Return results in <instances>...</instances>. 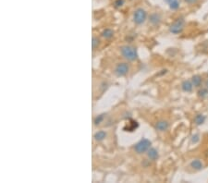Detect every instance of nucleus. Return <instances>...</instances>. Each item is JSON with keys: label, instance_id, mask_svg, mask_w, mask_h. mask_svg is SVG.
I'll use <instances>...</instances> for the list:
<instances>
[{"label": "nucleus", "instance_id": "obj_10", "mask_svg": "<svg viewBox=\"0 0 208 183\" xmlns=\"http://www.w3.org/2000/svg\"><path fill=\"white\" fill-rule=\"evenodd\" d=\"M191 167L195 169V170H201V169L203 168V163L201 162L199 159H195V160H192V163H191Z\"/></svg>", "mask_w": 208, "mask_h": 183}, {"label": "nucleus", "instance_id": "obj_1", "mask_svg": "<svg viewBox=\"0 0 208 183\" xmlns=\"http://www.w3.org/2000/svg\"><path fill=\"white\" fill-rule=\"evenodd\" d=\"M121 54L124 58L129 61H134L138 57L137 50L132 46H130V45H125V46L121 47Z\"/></svg>", "mask_w": 208, "mask_h": 183}, {"label": "nucleus", "instance_id": "obj_17", "mask_svg": "<svg viewBox=\"0 0 208 183\" xmlns=\"http://www.w3.org/2000/svg\"><path fill=\"white\" fill-rule=\"evenodd\" d=\"M100 44V41L97 37H93V40H92V46L93 49H95L96 47H98V45Z\"/></svg>", "mask_w": 208, "mask_h": 183}, {"label": "nucleus", "instance_id": "obj_24", "mask_svg": "<svg viewBox=\"0 0 208 183\" xmlns=\"http://www.w3.org/2000/svg\"><path fill=\"white\" fill-rule=\"evenodd\" d=\"M165 1H166V2L167 4H169V3H170L171 1H173V0H165Z\"/></svg>", "mask_w": 208, "mask_h": 183}, {"label": "nucleus", "instance_id": "obj_15", "mask_svg": "<svg viewBox=\"0 0 208 183\" xmlns=\"http://www.w3.org/2000/svg\"><path fill=\"white\" fill-rule=\"evenodd\" d=\"M169 8L172 9V10H176L179 8V0H173V1H171L169 4Z\"/></svg>", "mask_w": 208, "mask_h": 183}, {"label": "nucleus", "instance_id": "obj_14", "mask_svg": "<svg viewBox=\"0 0 208 183\" xmlns=\"http://www.w3.org/2000/svg\"><path fill=\"white\" fill-rule=\"evenodd\" d=\"M114 35V31L111 29H105L102 32V36L105 39H111Z\"/></svg>", "mask_w": 208, "mask_h": 183}, {"label": "nucleus", "instance_id": "obj_20", "mask_svg": "<svg viewBox=\"0 0 208 183\" xmlns=\"http://www.w3.org/2000/svg\"><path fill=\"white\" fill-rule=\"evenodd\" d=\"M124 4V0H116L115 1V6L116 8H119Z\"/></svg>", "mask_w": 208, "mask_h": 183}, {"label": "nucleus", "instance_id": "obj_8", "mask_svg": "<svg viewBox=\"0 0 208 183\" xmlns=\"http://www.w3.org/2000/svg\"><path fill=\"white\" fill-rule=\"evenodd\" d=\"M181 87H182V90L184 92H187V93H190V92L192 91V88H193V84L192 81H184L181 84Z\"/></svg>", "mask_w": 208, "mask_h": 183}, {"label": "nucleus", "instance_id": "obj_12", "mask_svg": "<svg viewBox=\"0 0 208 183\" xmlns=\"http://www.w3.org/2000/svg\"><path fill=\"white\" fill-rule=\"evenodd\" d=\"M192 82L193 84V86H195V87L201 86V84H202V77L199 76V75L193 76L192 79Z\"/></svg>", "mask_w": 208, "mask_h": 183}, {"label": "nucleus", "instance_id": "obj_6", "mask_svg": "<svg viewBox=\"0 0 208 183\" xmlns=\"http://www.w3.org/2000/svg\"><path fill=\"white\" fill-rule=\"evenodd\" d=\"M147 155H148V158L153 160V161H155L158 158V152H157V150L155 149V148H149V150L147 151Z\"/></svg>", "mask_w": 208, "mask_h": 183}, {"label": "nucleus", "instance_id": "obj_16", "mask_svg": "<svg viewBox=\"0 0 208 183\" xmlns=\"http://www.w3.org/2000/svg\"><path fill=\"white\" fill-rule=\"evenodd\" d=\"M105 114H101V115H99V116H97L95 119V125H99V124H101V122L104 120V119H105Z\"/></svg>", "mask_w": 208, "mask_h": 183}, {"label": "nucleus", "instance_id": "obj_23", "mask_svg": "<svg viewBox=\"0 0 208 183\" xmlns=\"http://www.w3.org/2000/svg\"><path fill=\"white\" fill-rule=\"evenodd\" d=\"M205 88H207V89H208V80L205 81Z\"/></svg>", "mask_w": 208, "mask_h": 183}, {"label": "nucleus", "instance_id": "obj_19", "mask_svg": "<svg viewBox=\"0 0 208 183\" xmlns=\"http://www.w3.org/2000/svg\"><path fill=\"white\" fill-rule=\"evenodd\" d=\"M198 94L200 97H204L208 94V89L207 88H203L202 90H200L198 92Z\"/></svg>", "mask_w": 208, "mask_h": 183}, {"label": "nucleus", "instance_id": "obj_4", "mask_svg": "<svg viewBox=\"0 0 208 183\" xmlns=\"http://www.w3.org/2000/svg\"><path fill=\"white\" fill-rule=\"evenodd\" d=\"M129 65L127 63H119L117 65V67L115 68V74L118 77H123L129 73Z\"/></svg>", "mask_w": 208, "mask_h": 183}, {"label": "nucleus", "instance_id": "obj_11", "mask_svg": "<svg viewBox=\"0 0 208 183\" xmlns=\"http://www.w3.org/2000/svg\"><path fill=\"white\" fill-rule=\"evenodd\" d=\"M105 137H106V132H104V130H99V132H97L95 134V139L97 142H101V141L105 140Z\"/></svg>", "mask_w": 208, "mask_h": 183}, {"label": "nucleus", "instance_id": "obj_18", "mask_svg": "<svg viewBox=\"0 0 208 183\" xmlns=\"http://www.w3.org/2000/svg\"><path fill=\"white\" fill-rule=\"evenodd\" d=\"M138 127V123L136 121H132L131 123V126L128 127V129H128L129 132H133V130H135V129Z\"/></svg>", "mask_w": 208, "mask_h": 183}, {"label": "nucleus", "instance_id": "obj_5", "mask_svg": "<svg viewBox=\"0 0 208 183\" xmlns=\"http://www.w3.org/2000/svg\"><path fill=\"white\" fill-rule=\"evenodd\" d=\"M147 14L144 9H138L134 12V22L136 24H143L146 19Z\"/></svg>", "mask_w": 208, "mask_h": 183}, {"label": "nucleus", "instance_id": "obj_9", "mask_svg": "<svg viewBox=\"0 0 208 183\" xmlns=\"http://www.w3.org/2000/svg\"><path fill=\"white\" fill-rule=\"evenodd\" d=\"M150 22L153 25H158L161 21V17L157 13H153V14L150 16Z\"/></svg>", "mask_w": 208, "mask_h": 183}, {"label": "nucleus", "instance_id": "obj_2", "mask_svg": "<svg viewBox=\"0 0 208 183\" xmlns=\"http://www.w3.org/2000/svg\"><path fill=\"white\" fill-rule=\"evenodd\" d=\"M151 147V142L147 139H142L134 147L137 154H143L147 152Z\"/></svg>", "mask_w": 208, "mask_h": 183}, {"label": "nucleus", "instance_id": "obj_21", "mask_svg": "<svg viewBox=\"0 0 208 183\" xmlns=\"http://www.w3.org/2000/svg\"><path fill=\"white\" fill-rule=\"evenodd\" d=\"M199 141V135H193L192 136V142H197Z\"/></svg>", "mask_w": 208, "mask_h": 183}, {"label": "nucleus", "instance_id": "obj_3", "mask_svg": "<svg viewBox=\"0 0 208 183\" xmlns=\"http://www.w3.org/2000/svg\"><path fill=\"white\" fill-rule=\"evenodd\" d=\"M183 26H184V21L182 19H178L176 21H174L171 26L169 27L170 32L174 34H180L183 30Z\"/></svg>", "mask_w": 208, "mask_h": 183}, {"label": "nucleus", "instance_id": "obj_13", "mask_svg": "<svg viewBox=\"0 0 208 183\" xmlns=\"http://www.w3.org/2000/svg\"><path fill=\"white\" fill-rule=\"evenodd\" d=\"M205 121V117L202 114H198L194 117V122L196 125H202V124Z\"/></svg>", "mask_w": 208, "mask_h": 183}, {"label": "nucleus", "instance_id": "obj_22", "mask_svg": "<svg viewBox=\"0 0 208 183\" xmlns=\"http://www.w3.org/2000/svg\"><path fill=\"white\" fill-rule=\"evenodd\" d=\"M185 2L189 3V4H194L197 2V0H185Z\"/></svg>", "mask_w": 208, "mask_h": 183}, {"label": "nucleus", "instance_id": "obj_7", "mask_svg": "<svg viewBox=\"0 0 208 183\" xmlns=\"http://www.w3.org/2000/svg\"><path fill=\"white\" fill-rule=\"evenodd\" d=\"M156 129L159 130V132H166V130L169 129V123L165 120L158 121L156 125Z\"/></svg>", "mask_w": 208, "mask_h": 183}]
</instances>
